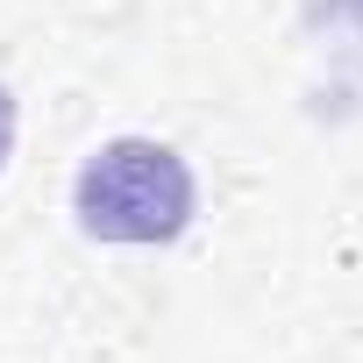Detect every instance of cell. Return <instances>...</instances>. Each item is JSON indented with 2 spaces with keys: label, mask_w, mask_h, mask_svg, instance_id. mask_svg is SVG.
<instances>
[{
  "label": "cell",
  "mask_w": 363,
  "mask_h": 363,
  "mask_svg": "<svg viewBox=\"0 0 363 363\" xmlns=\"http://www.w3.org/2000/svg\"><path fill=\"white\" fill-rule=\"evenodd\" d=\"M193 207H200L193 164L150 135L100 143L72 178V214L93 242H178L193 228Z\"/></svg>",
  "instance_id": "cell-1"
},
{
  "label": "cell",
  "mask_w": 363,
  "mask_h": 363,
  "mask_svg": "<svg viewBox=\"0 0 363 363\" xmlns=\"http://www.w3.org/2000/svg\"><path fill=\"white\" fill-rule=\"evenodd\" d=\"M8 150H15V93L0 86V171H8Z\"/></svg>",
  "instance_id": "cell-2"
}]
</instances>
